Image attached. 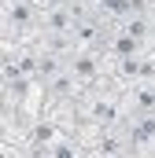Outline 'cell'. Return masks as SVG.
I'll list each match as a JSON object with an SVG mask.
<instances>
[{
  "mask_svg": "<svg viewBox=\"0 0 155 158\" xmlns=\"http://www.w3.org/2000/svg\"><path fill=\"white\" fill-rule=\"evenodd\" d=\"M92 74H96V59H92V55H78L74 77H92Z\"/></svg>",
  "mask_w": 155,
  "mask_h": 158,
  "instance_id": "obj_1",
  "label": "cell"
},
{
  "mask_svg": "<svg viewBox=\"0 0 155 158\" xmlns=\"http://www.w3.org/2000/svg\"><path fill=\"white\" fill-rule=\"evenodd\" d=\"M11 22H30V7H26V4L15 7V4H11Z\"/></svg>",
  "mask_w": 155,
  "mask_h": 158,
  "instance_id": "obj_2",
  "label": "cell"
},
{
  "mask_svg": "<svg viewBox=\"0 0 155 158\" xmlns=\"http://www.w3.org/2000/svg\"><path fill=\"white\" fill-rule=\"evenodd\" d=\"M100 151H104L107 158H115V155H118V140H115V136H104V143H100Z\"/></svg>",
  "mask_w": 155,
  "mask_h": 158,
  "instance_id": "obj_3",
  "label": "cell"
},
{
  "mask_svg": "<svg viewBox=\"0 0 155 158\" xmlns=\"http://www.w3.org/2000/svg\"><path fill=\"white\" fill-rule=\"evenodd\" d=\"M52 92H55V96H67V92H70V77L55 81V85H52Z\"/></svg>",
  "mask_w": 155,
  "mask_h": 158,
  "instance_id": "obj_4",
  "label": "cell"
},
{
  "mask_svg": "<svg viewBox=\"0 0 155 158\" xmlns=\"http://www.w3.org/2000/svg\"><path fill=\"white\" fill-rule=\"evenodd\" d=\"M44 4H48V7H63L67 0H44Z\"/></svg>",
  "mask_w": 155,
  "mask_h": 158,
  "instance_id": "obj_5",
  "label": "cell"
},
{
  "mask_svg": "<svg viewBox=\"0 0 155 158\" xmlns=\"http://www.w3.org/2000/svg\"><path fill=\"white\" fill-rule=\"evenodd\" d=\"M152 30H155V19H152Z\"/></svg>",
  "mask_w": 155,
  "mask_h": 158,
  "instance_id": "obj_6",
  "label": "cell"
}]
</instances>
